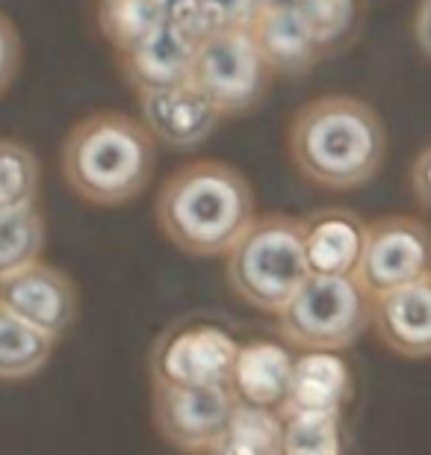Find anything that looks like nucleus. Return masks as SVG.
<instances>
[{"label": "nucleus", "mask_w": 431, "mask_h": 455, "mask_svg": "<svg viewBox=\"0 0 431 455\" xmlns=\"http://www.w3.org/2000/svg\"><path fill=\"white\" fill-rule=\"evenodd\" d=\"M225 278L236 299L263 314H278L310 278L305 220L287 213L258 216L225 254Z\"/></svg>", "instance_id": "4"}, {"label": "nucleus", "mask_w": 431, "mask_h": 455, "mask_svg": "<svg viewBox=\"0 0 431 455\" xmlns=\"http://www.w3.org/2000/svg\"><path fill=\"white\" fill-rule=\"evenodd\" d=\"M0 307L42 331L44 338L60 340L77 323L80 299L75 281L66 272L39 260L0 281Z\"/></svg>", "instance_id": "10"}, {"label": "nucleus", "mask_w": 431, "mask_h": 455, "mask_svg": "<svg viewBox=\"0 0 431 455\" xmlns=\"http://www.w3.org/2000/svg\"><path fill=\"white\" fill-rule=\"evenodd\" d=\"M222 455H283V417L272 408L236 405L222 447Z\"/></svg>", "instance_id": "22"}, {"label": "nucleus", "mask_w": 431, "mask_h": 455, "mask_svg": "<svg viewBox=\"0 0 431 455\" xmlns=\"http://www.w3.org/2000/svg\"><path fill=\"white\" fill-rule=\"evenodd\" d=\"M287 154L307 184L346 193L379 175L387 131L370 104L352 95H323L299 107L287 127Z\"/></svg>", "instance_id": "1"}, {"label": "nucleus", "mask_w": 431, "mask_h": 455, "mask_svg": "<svg viewBox=\"0 0 431 455\" xmlns=\"http://www.w3.org/2000/svg\"><path fill=\"white\" fill-rule=\"evenodd\" d=\"M236 352H240V343L219 325L180 323L154 346L151 385L227 387Z\"/></svg>", "instance_id": "9"}, {"label": "nucleus", "mask_w": 431, "mask_h": 455, "mask_svg": "<svg viewBox=\"0 0 431 455\" xmlns=\"http://www.w3.org/2000/svg\"><path fill=\"white\" fill-rule=\"evenodd\" d=\"M160 231L192 258L227 254L258 216L249 178L231 163L192 160L163 180L157 204Z\"/></svg>", "instance_id": "2"}, {"label": "nucleus", "mask_w": 431, "mask_h": 455, "mask_svg": "<svg viewBox=\"0 0 431 455\" xmlns=\"http://www.w3.org/2000/svg\"><path fill=\"white\" fill-rule=\"evenodd\" d=\"M414 39H417V48L431 60V0H417Z\"/></svg>", "instance_id": "28"}, {"label": "nucleus", "mask_w": 431, "mask_h": 455, "mask_svg": "<svg viewBox=\"0 0 431 455\" xmlns=\"http://www.w3.org/2000/svg\"><path fill=\"white\" fill-rule=\"evenodd\" d=\"M370 325L402 358H431V278L372 299Z\"/></svg>", "instance_id": "13"}, {"label": "nucleus", "mask_w": 431, "mask_h": 455, "mask_svg": "<svg viewBox=\"0 0 431 455\" xmlns=\"http://www.w3.org/2000/svg\"><path fill=\"white\" fill-rule=\"evenodd\" d=\"M272 77L251 30H231L198 44L189 84L222 118H240L263 104Z\"/></svg>", "instance_id": "6"}, {"label": "nucleus", "mask_w": 431, "mask_h": 455, "mask_svg": "<svg viewBox=\"0 0 431 455\" xmlns=\"http://www.w3.org/2000/svg\"><path fill=\"white\" fill-rule=\"evenodd\" d=\"M366 222L346 207H325L305 220L310 275H355L363 254Z\"/></svg>", "instance_id": "16"}, {"label": "nucleus", "mask_w": 431, "mask_h": 455, "mask_svg": "<svg viewBox=\"0 0 431 455\" xmlns=\"http://www.w3.org/2000/svg\"><path fill=\"white\" fill-rule=\"evenodd\" d=\"M62 178L86 204L122 207L145 193L157 166V140L142 118L98 110L71 127L60 151Z\"/></svg>", "instance_id": "3"}, {"label": "nucleus", "mask_w": 431, "mask_h": 455, "mask_svg": "<svg viewBox=\"0 0 431 455\" xmlns=\"http://www.w3.org/2000/svg\"><path fill=\"white\" fill-rule=\"evenodd\" d=\"M53 343L57 340L0 307V381H24L42 372L53 355Z\"/></svg>", "instance_id": "20"}, {"label": "nucleus", "mask_w": 431, "mask_h": 455, "mask_svg": "<svg viewBox=\"0 0 431 455\" xmlns=\"http://www.w3.org/2000/svg\"><path fill=\"white\" fill-rule=\"evenodd\" d=\"M24 48H21V33L12 24L4 9H0V95L15 84L18 71H21Z\"/></svg>", "instance_id": "26"}, {"label": "nucleus", "mask_w": 431, "mask_h": 455, "mask_svg": "<svg viewBox=\"0 0 431 455\" xmlns=\"http://www.w3.org/2000/svg\"><path fill=\"white\" fill-rule=\"evenodd\" d=\"M198 44L187 39L172 21L163 24L151 39H145L136 48L118 53V68L133 89L136 98L151 92H166V89L189 84L192 62H196Z\"/></svg>", "instance_id": "12"}, {"label": "nucleus", "mask_w": 431, "mask_h": 455, "mask_svg": "<svg viewBox=\"0 0 431 455\" xmlns=\"http://www.w3.org/2000/svg\"><path fill=\"white\" fill-rule=\"evenodd\" d=\"M355 278L370 299L431 278V228L414 216H381L366 222Z\"/></svg>", "instance_id": "7"}, {"label": "nucleus", "mask_w": 431, "mask_h": 455, "mask_svg": "<svg viewBox=\"0 0 431 455\" xmlns=\"http://www.w3.org/2000/svg\"><path fill=\"white\" fill-rule=\"evenodd\" d=\"M292 363H296V358L290 355L287 346L275 340L243 343L240 352H236L231 381H227L234 403L281 411L290 390Z\"/></svg>", "instance_id": "15"}, {"label": "nucleus", "mask_w": 431, "mask_h": 455, "mask_svg": "<svg viewBox=\"0 0 431 455\" xmlns=\"http://www.w3.org/2000/svg\"><path fill=\"white\" fill-rule=\"evenodd\" d=\"M172 4H178V0H172Z\"/></svg>", "instance_id": "31"}, {"label": "nucleus", "mask_w": 431, "mask_h": 455, "mask_svg": "<svg viewBox=\"0 0 431 455\" xmlns=\"http://www.w3.org/2000/svg\"><path fill=\"white\" fill-rule=\"evenodd\" d=\"M325 57L340 53L363 30L366 0H299L292 6Z\"/></svg>", "instance_id": "19"}, {"label": "nucleus", "mask_w": 431, "mask_h": 455, "mask_svg": "<svg viewBox=\"0 0 431 455\" xmlns=\"http://www.w3.org/2000/svg\"><path fill=\"white\" fill-rule=\"evenodd\" d=\"M299 0H266V9H292Z\"/></svg>", "instance_id": "29"}, {"label": "nucleus", "mask_w": 431, "mask_h": 455, "mask_svg": "<svg viewBox=\"0 0 431 455\" xmlns=\"http://www.w3.org/2000/svg\"><path fill=\"white\" fill-rule=\"evenodd\" d=\"M140 113L154 140L174 151L198 148L222 124V113L192 84L166 89V92L140 95Z\"/></svg>", "instance_id": "11"}, {"label": "nucleus", "mask_w": 431, "mask_h": 455, "mask_svg": "<svg viewBox=\"0 0 431 455\" xmlns=\"http://www.w3.org/2000/svg\"><path fill=\"white\" fill-rule=\"evenodd\" d=\"M352 372L337 352H301L292 363V379L281 417L292 414H343L352 399Z\"/></svg>", "instance_id": "14"}, {"label": "nucleus", "mask_w": 431, "mask_h": 455, "mask_svg": "<svg viewBox=\"0 0 431 455\" xmlns=\"http://www.w3.org/2000/svg\"><path fill=\"white\" fill-rule=\"evenodd\" d=\"M172 18V0H98V30L118 53L151 39Z\"/></svg>", "instance_id": "18"}, {"label": "nucleus", "mask_w": 431, "mask_h": 455, "mask_svg": "<svg viewBox=\"0 0 431 455\" xmlns=\"http://www.w3.org/2000/svg\"><path fill=\"white\" fill-rule=\"evenodd\" d=\"M251 36L272 75L301 77L319 60H325L323 48L316 44L314 33L307 30L296 9H266L258 24L251 27Z\"/></svg>", "instance_id": "17"}, {"label": "nucleus", "mask_w": 431, "mask_h": 455, "mask_svg": "<svg viewBox=\"0 0 431 455\" xmlns=\"http://www.w3.org/2000/svg\"><path fill=\"white\" fill-rule=\"evenodd\" d=\"M42 189V166L30 145L0 136V211L36 207Z\"/></svg>", "instance_id": "23"}, {"label": "nucleus", "mask_w": 431, "mask_h": 455, "mask_svg": "<svg viewBox=\"0 0 431 455\" xmlns=\"http://www.w3.org/2000/svg\"><path fill=\"white\" fill-rule=\"evenodd\" d=\"M275 316L296 349L340 352L370 329L372 299L355 275H310Z\"/></svg>", "instance_id": "5"}, {"label": "nucleus", "mask_w": 431, "mask_h": 455, "mask_svg": "<svg viewBox=\"0 0 431 455\" xmlns=\"http://www.w3.org/2000/svg\"><path fill=\"white\" fill-rule=\"evenodd\" d=\"M213 455H222V452H213Z\"/></svg>", "instance_id": "30"}, {"label": "nucleus", "mask_w": 431, "mask_h": 455, "mask_svg": "<svg viewBox=\"0 0 431 455\" xmlns=\"http://www.w3.org/2000/svg\"><path fill=\"white\" fill-rule=\"evenodd\" d=\"M48 228L39 207L0 211V281L39 263Z\"/></svg>", "instance_id": "21"}, {"label": "nucleus", "mask_w": 431, "mask_h": 455, "mask_svg": "<svg viewBox=\"0 0 431 455\" xmlns=\"http://www.w3.org/2000/svg\"><path fill=\"white\" fill-rule=\"evenodd\" d=\"M210 15L216 18L219 30H251L258 18L266 12V0H204Z\"/></svg>", "instance_id": "25"}, {"label": "nucleus", "mask_w": 431, "mask_h": 455, "mask_svg": "<svg viewBox=\"0 0 431 455\" xmlns=\"http://www.w3.org/2000/svg\"><path fill=\"white\" fill-rule=\"evenodd\" d=\"M227 387H174L151 385V417L169 447L187 455H213L222 447L234 417Z\"/></svg>", "instance_id": "8"}, {"label": "nucleus", "mask_w": 431, "mask_h": 455, "mask_svg": "<svg viewBox=\"0 0 431 455\" xmlns=\"http://www.w3.org/2000/svg\"><path fill=\"white\" fill-rule=\"evenodd\" d=\"M411 193L423 211H431V145L417 154L414 166H411Z\"/></svg>", "instance_id": "27"}, {"label": "nucleus", "mask_w": 431, "mask_h": 455, "mask_svg": "<svg viewBox=\"0 0 431 455\" xmlns=\"http://www.w3.org/2000/svg\"><path fill=\"white\" fill-rule=\"evenodd\" d=\"M283 455H343L340 414L283 417Z\"/></svg>", "instance_id": "24"}]
</instances>
